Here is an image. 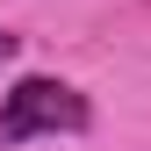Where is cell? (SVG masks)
I'll return each instance as SVG.
<instances>
[{
  "instance_id": "6da1fadb",
  "label": "cell",
  "mask_w": 151,
  "mask_h": 151,
  "mask_svg": "<svg viewBox=\"0 0 151 151\" xmlns=\"http://www.w3.org/2000/svg\"><path fill=\"white\" fill-rule=\"evenodd\" d=\"M93 122V101L72 79H50V72H29L0 93V144H29V137H79Z\"/></svg>"
},
{
  "instance_id": "7a4b0ae2",
  "label": "cell",
  "mask_w": 151,
  "mask_h": 151,
  "mask_svg": "<svg viewBox=\"0 0 151 151\" xmlns=\"http://www.w3.org/2000/svg\"><path fill=\"white\" fill-rule=\"evenodd\" d=\"M14 50H22V43H14V36H7V29H0V65H7V58H14Z\"/></svg>"
}]
</instances>
